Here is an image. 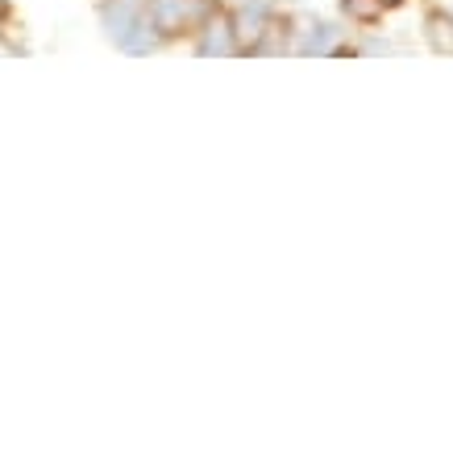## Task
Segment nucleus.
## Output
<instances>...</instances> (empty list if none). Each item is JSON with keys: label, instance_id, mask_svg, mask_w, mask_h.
Masks as SVG:
<instances>
[{"label": "nucleus", "instance_id": "2", "mask_svg": "<svg viewBox=\"0 0 453 453\" xmlns=\"http://www.w3.org/2000/svg\"><path fill=\"white\" fill-rule=\"evenodd\" d=\"M217 9V0H146L150 26L158 29L163 42L192 38L196 29L208 21V13Z\"/></svg>", "mask_w": 453, "mask_h": 453}, {"label": "nucleus", "instance_id": "4", "mask_svg": "<svg viewBox=\"0 0 453 453\" xmlns=\"http://www.w3.org/2000/svg\"><path fill=\"white\" fill-rule=\"evenodd\" d=\"M291 34H296V42H291L296 55H354L345 46V29L333 21H320V17H303L300 29H291Z\"/></svg>", "mask_w": 453, "mask_h": 453}, {"label": "nucleus", "instance_id": "1", "mask_svg": "<svg viewBox=\"0 0 453 453\" xmlns=\"http://www.w3.org/2000/svg\"><path fill=\"white\" fill-rule=\"evenodd\" d=\"M96 17H100L104 38L129 58H150L166 46V42L158 38V29L150 26L146 0H100Z\"/></svg>", "mask_w": 453, "mask_h": 453}, {"label": "nucleus", "instance_id": "8", "mask_svg": "<svg viewBox=\"0 0 453 453\" xmlns=\"http://www.w3.org/2000/svg\"><path fill=\"white\" fill-rule=\"evenodd\" d=\"M379 4H383V9H399V4H403V0H379Z\"/></svg>", "mask_w": 453, "mask_h": 453}, {"label": "nucleus", "instance_id": "6", "mask_svg": "<svg viewBox=\"0 0 453 453\" xmlns=\"http://www.w3.org/2000/svg\"><path fill=\"white\" fill-rule=\"evenodd\" d=\"M342 13L349 17V21H357V26H374L387 9L379 0H342Z\"/></svg>", "mask_w": 453, "mask_h": 453}, {"label": "nucleus", "instance_id": "9", "mask_svg": "<svg viewBox=\"0 0 453 453\" xmlns=\"http://www.w3.org/2000/svg\"><path fill=\"white\" fill-rule=\"evenodd\" d=\"M96 4H100V0H96Z\"/></svg>", "mask_w": 453, "mask_h": 453}, {"label": "nucleus", "instance_id": "7", "mask_svg": "<svg viewBox=\"0 0 453 453\" xmlns=\"http://www.w3.org/2000/svg\"><path fill=\"white\" fill-rule=\"evenodd\" d=\"M13 21V0H0V29Z\"/></svg>", "mask_w": 453, "mask_h": 453}, {"label": "nucleus", "instance_id": "3", "mask_svg": "<svg viewBox=\"0 0 453 453\" xmlns=\"http://www.w3.org/2000/svg\"><path fill=\"white\" fill-rule=\"evenodd\" d=\"M192 50L200 58H234V55H242L237 50V26H234V13H225V9H212L208 13V21L200 29L192 34Z\"/></svg>", "mask_w": 453, "mask_h": 453}, {"label": "nucleus", "instance_id": "5", "mask_svg": "<svg viewBox=\"0 0 453 453\" xmlns=\"http://www.w3.org/2000/svg\"><path fill=\"white\" fill-rule=\"evenodd\" d=\"M425 42L437 55H453V9H428L425 13Z\"/></svg>", "mask_w": 453, "mask_h": 453}]
</instances>
